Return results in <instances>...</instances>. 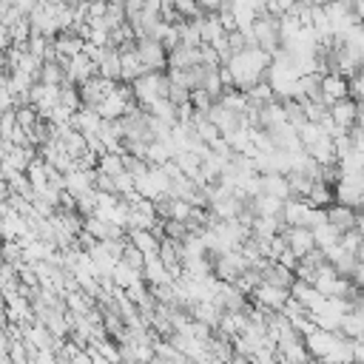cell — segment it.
I'll use <instances>...</instances> for the list:
<instances>
[{
    "instance_id": "8",
    "label": "cell",
    "mask_w": 364,
    "mask_h": 364,
    "mask_svg": "<svg viewBox=\"0 0 364 364\" xmlns=\"http://www.w3.org/2000/svg\"><path fill=\"white\" fill-rule=\"evenodd\" d=\"M361 324H364V313L361 310H347L338 321V333L344 338H361Z\"/></svg>"
},
{
    "instance_id": "1",
    "label": "cell",
    "mask_w": 364,
    "mask_h": 364,
    "mask_svg": "<svg viewBox=\"0 0 364 364\" xmlns=\"http://www.w3.org/2000/svg\"><path fill=\"white\" fill-rule=\"evenodd\" d=\"M134 51H136V57H139V63H142L145 71H165L168 68V51L156 40L136 37L134 40Z\"/></svg>"
},
{
    "instance_id": "5",
    "label": "cell",
    "mask_w": 364,
    "mask_h": 364,
    "mask_svg": "<svg viewBox=\"0 0 364 364\" xmlns=\"http://www.w3.org/2000/svg\"><path fill=\"white\" fill-rule=\"evenodd\" d=\"M327 114H330V119L336 122V125H341V128H350L353 122H361V105L355 102V100H350V97H344V100H336L330 108H327Z\"/></svg>"
},
{
    "instance_id": "11",
    "label": "cell",
    "mask_w": 364,
    "mask_h": 364,
    "mask_svg": "<svg viewBox=\"0 0 364 364\" xmlns=\"http://www.w3.org/2000/svg\"><path fill=\"white\" fill-rule=\"evenodd\" d=\"M159 3H171V0H159Z\"/></svg>"
},
{
    "instance_id": "4",
    "label": "cell",
    "mask_w": 364,
    "mask_h": 364,
    "mask_svg": "<svg viewBox=\"0 0 364 364\" xmlns=\"http://www.w3.org/2000/svg\"><path fill=\"white\" fill-rule=\"evenodd\" d=\"M341 338V333L336 330H321V327H316L313 333H307L304 338H301V344H304V350L310 353V358H324L333 347H336V341Z\"/></svg>"
},
{
    "instance_id": "9",
    "label": "cell",
    "mask_w": 364,
    "mask_h": 364,
    "mask_svg": "<svg viewBox=\"0 0 364 364\" xmlns=\"http://www.w3.org/2000/svg\"><path fill=\"white\" fill-rule=\"evenodd\" d=\"M119 262H125L128 267H134V270H142V264H145V256L125 239V247H122V256H119Z\"/></svg>"
},
{
    "instance_id": "7",
    "label": "cell",
    "mask_w": 364,
    "mask_h": 364,
    "mask_svg": "<svg viewBox=\"0 0 364 364\" xmlns=\"http://www.w3.org/2000/svg\"><path fill=\"white\" fill-rule=\"evenodd\" d=\"M259 193H267V196H276V199L284 202V199L290 196L284 173H262V176H259Z\"/></svg>"
},
{
    "instance_id": "2",
    "label": "cell",
    "mask_w": 364,
    "mask_h": 364,
    "mask_svg": "<svg viewBox=\"0 0 364 364\" xmlns=\"http://www.w3.org/2000/svg\"><path fill=\"white\" fill-rule=\"evenodd\" d=\"M324 216H327V225H333L338 233L350 230V228H358L361 230V208H350V205H327L324 208Z\"/></svg>"
},
{
    "instance_id": "6",
    "label": "cell",
    "mask_w": 364,
    "mask_h": 364,
    "mask_svg": "<svg viewBox=\"0 0 364 364\" xmlns=\"http://www.w3.org/2000/svg\"><path fill=\"white\" fill-rule=\"evenodd\" d=\"M134 100H125L119 91H117V85H114V91L111 94H105L97 105H94V111L100 114V119H119L125 111H128V105H131Z\"/></svg>"
},
{
    "instance_id": "3",
    "label": "cell",
    "mask_w": 364,
    "mask_h": 364,
    "mask_svg": "<svg viewBox=\"0 0 364 364\" xmlns=\"http://www.w3.org/2000/svg\"><path fill=\"white\" fill-rule=\"evenodd\" d=\"M287 290L284 287H273V284H264V282H259L253 290H250V301L256 304V307H264V310H270V313H279L282 310V304L287 301Z\"/></svg>"
},
{
    "instance_id": "12",
    "label": "cell",
    "mask_w": 364,
    "mask_h": 364,
    "mask_svg": "<svg viewBox=\"0 0 364 364\" xmlns=\"http://www.w3.org/2000/svg\"><path fill=\"white\" fill-rule=\"evenodd\" d=\"M185 364H193V361H185Z\"/></svg>"
},
{
    "instance_id": "10",
    "label": "cell",
    "mask_w": 364,
    "mask_h": 364,
    "mask_svg": "<svg viewBox=\"0 0 364 364\" xmlns=\"http://www.w3.org/2000/svg\"><path fill=\"white\" fill-rule=\"evenodd\" d=\"M68 364H91V358H88V353H85V350H77V353H71Z\"/></svg>"
}]
</instances>
